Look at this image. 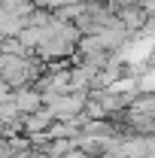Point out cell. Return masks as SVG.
<instances>
[{
    "label": "cell",
    "mask_w": 155,
    "mask_h": 158,
    "mask_svg": "<svg viewBox=\"0 0 155 158\" xmlns=\"http://www.w3.org/2000/svg\"><path fill=\"white\" fill-rule=\"evenodd\" d=\"M12 103H15V110L19 113H37L40 110V103H43V94L40 91H15L12 94Z\"/></svg>",
    "instance_id": "cell-1"
},
{
    "label": "cell",
    "mask_w": 155,
    "mask_h": 158,
    "mask_svg": "<svg viewBox=\"0 0 155 158\" xmlns=\"http://www.w3.org/2000/svg\"><path fill=\"white\" fill-rule=\"evenodd\" d=\"M49 122H52V116H49L46 110H37V113H31V116H27V131H31V134H37V131H43Z\"/></svg>",
    "instance_id": "cell-2"
}]
</instances>
